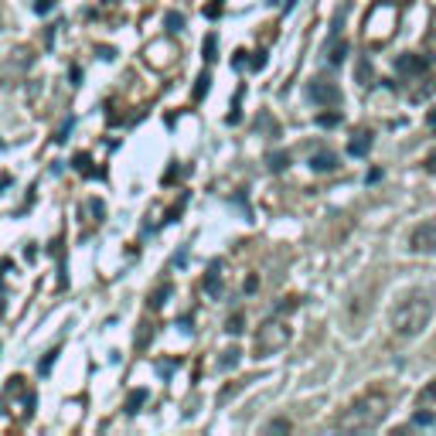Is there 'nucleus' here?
I'll return each instance as SVG.
<instances>
[{"label":"nucleus","mask_w":436,"mask_h":436,"mask_svg":"<svg viewBox=\"0 0 436 436\" xmlns=\"http://www.w3.org/2000/svg\"><path fill=\"white\" fill-rule=\"evenodd\" d=\"M430 123H433V126H436V110H433V113H430Z\"/></svg>","instance_id":"aec40b11"},{"label":"nucleus","mask_w":436,"mask_h":436,"mask_svg":"<svg viewBox=\"0 0 436 436\" xmlns=\"http://www.w3.org/2000/svg\"><path fill=\"white\" fill-rule=\"evenodd\" d=\"M35 406H38V396H35V389L20 379V375L7 379V385L0 389V409L11 419H31Z\"/></svg>","instance_id":"7ed1b4c3"},{"label":"nucleus","mask_w":436,"mask_h":436,"mask_svg":"<svg viewBox=\"0 0 436 436\" xmlns=\"http://www.w3.org/2000/svg\"><path fill=\"white\" fill-rule=\"evenodd\" d=\"M293 426H290V419H273V423H266V433H290Z\"/></svg>","instance_id":"f8f14e48"},{"label":"nucleus","mask_w":436,"mask_h":436,"mask_svg":"<svg viewBox=\"0 0 436 436\" xmlns=\"http://www.w3.org/2000/svg\"><path fill=\"white\" fill-rule=\"evenodd\" d=\"M222 283H225V266L222 263H211L208 266V273H205V290H208L211 297L222 290Z\"/></svg>","instance_id":"6e6552de"},{"label":"nucleus","mask_w":436,"mask_h":436,"mask_svg":"<svg viewBox=\"0 0 436 436\" xmlns=\"http://www.w3.org/2000/svg\"><path fill=\"white\" fill-rule=\"evenodd\" d=\"M235 361H239V351L232 348V351H225V358H222V368H232Z\"/></svg>","instance_id":"f3484780"},{"label":"nucleus","mask_w":436,"mask_h":436,"mask_svg":"<svg viewBox=\"0 0 436 436\" xmlns=\"http://www.w3.org/2000/svg\"><path fill=\"white\" fill-rule=\"evenodd\" d=\"M396 69L399 72H423L426 69V58H419V55H402L396 61Z\"/></svg>","instance_id":"9d476101"},{"label":"nucleus","mask_w":436,"mask_h":436,"mask_svg":"<svg viewBox=\"0 0 436 436\" xmlns=\"http://www.w3.org/2000/svg\"><path fill=\"white\" fill-rule=\"evenodd\" d=\"M143 399H147V392L140 389V392H133L130 402H126V413H136V406H143Z\"/></svg>","instance_id":"4468645a"},{"label":"nucleus","mask_w":436,"mask_h":436,"mask_svg":"<svg viewBox=\"0 0 436 436\" xmlns=\"http://www.w3.org/2000/svg\"><path fill=\"white\" fill-rule=\"evenodd\" d=\"M286 341H290V327L283 321H266L259 331H256V341H252V355L256 358H269L276 351H283Z\"/></svg>","instance_id":"20e7f679"},{"label":"nucleus","mask_w":436,"mask_h":436,"mask_svg":"<svg viewBox=\"0 0 436 436\" xmlns=\"http://www.w3.org/2000/svg\"><path fill=\"white\" fill-rule=\"evenodd\" d=\"M389 409H392V396L375 385V389L361 392L358 399H351L341 409V416L334 419V426L344 433H368V430H379L382 419L389 416Z\"/></svg>","instance_id":"f03ea898"},{"label":"nucleus","mask_w":436,"mask_h":436,"mask_svg":"<svg viewBox=\"0 0 436 436\" xmlns=\"http://www.w3.org/2000/svg\"><path fill=\"white\" fill-rule=\"evenodd\" d=\"M433 307H436V297H433L430 286H413L409 293H402L399 304L392 307V314H389L392 334L402 338V341L423 334V327H426L430 317H433Z\"/></svg>","instance_id":"f257e3e1"},{"label":"nucleus","mask_w":436,"mask_h":436,"mask_svg":"<svg viewBox=\"0 0 436 436\" xmlns=\"http://www.w3.org/2000/svg\"><path fill=\"white\" fill-rule=\"evenodd\" d=\"M174 55H177V48H174L171 41H153L151 48H147V65H153V69L174 65Z\"/></svg>","instance_id":"423d86ee"},{"label":"nucleus","mask_w":436,"mask_h":436,"mask_svg":"<svg viewBox=\"0 0 436 436\" xmlns=\"http://www.w3.org/2000/svg\"><path fill=\"white\" fill-rule=\"evenodd\" d=\"M242 321H246L242 314H232V317H228V334H239V331H242Z\"/></svg>","instance_id":"2eb2a0df"},{"label":"nucleus","mask_w":436,"mask_h":436,"mask_svg":"<svg viewBox=\"0 0 436 436\" xmlns=\"http://www.w3.org/2000/svg\"><path fill=\"white\" fill-rule=\"evenodd\" d=\"M409 249H413V252H436V218H426L423 225L413 228Z\"/></svg>","instance_id":"39448f33"},{"label":"nucleus","mask_w":436,"mask_h":436,"mask_svg":"<svg viewBox=\"0 0 436 436\" xmlns=\"http://www.w3.org/2000/svg\"><path fill=\"white\" fill-rule=\"evenodd\" d=\"M310 167H314V171H334V167H338V157L331 151H317L310 157Z\"/></svg>","instance_id":"1a4fd4ad"},{"label":"nucleus","mask_w":436,"mask_h":436,"mask_svg":"<svg viewBox=\"0 0 436 436\" xmlns=\"http://www.w3.org/2000/svg\"><path fill=\"white\" fill-rule=\"evenodd\" d=\"M269 160H273V164H269L273 171H283V167H286V157H283V153H276V157H269Z\"/></svg>","instance_id":"a211bd4d"},{"label":"nucleus","mask_w":436,"mask_h":436,"mask_svg":"<svg viewBox=\"0 0 436 436\" xmlns=\"http://www.w3.org/2000/svg\"><path fill=\"white\" fill-rule=\"evenodd\" d=\"M426 171H433V174H436V151L430 153V160H426Z\"/></svg>","instance_id":"6ab92c4d"},{"label":"nucleus","mask_w":436,"mask_h":436,"mask_svg":"<svg viewBox=\"0 0 436 436\" xmlns=\"http://www.w3.org/2000/svg\"><path fill=\"white\" fill-rule=\"evenodd\" d=\"M423 402H436V379L430 382L423 392H419V406H423Z\"/></svg>","instance_id":"ddd939ff"},{"label":"nucleus","mask_w":436,"mask_h":436,"mask_svg":"<svg viewBox=\"0 0 436 436\" xmlns=\"http://www.w3.org/2000/svg\"><path fill=\"white\" fill-rule=\"evenodd\" d=\"M344 52H348V45L341 41V45H334V48H331V55H327V58H331V61L338 65V61H344Z\"/></svg>","instance_id":"dca6fc26"},{"label":"nucleus","mask_w":436,"mask_h":436,"mask_svg":"<svg viewBox=\"0 0 436 436\" xmlns=\"http://www.w3.org/2000/svg\"><path fill=\"white\" fill-rule=\"evenodd\" d=\"M372 147V133H355V140L348 143V153H355V157H365Z\"/></svg>","instance_id":"9b49d317"},{"label":"nucleus","mask_w":436,"mask_h":436,"mask_svg":"<svg viewBox=\"0 0 436 436\" xmlns=\"http://www.w3.org/2000/svg\"><path fill=\"white\" fill-rule=\"evenodd\" d=\"M310 99L321 102V106H338V102H341V93H338V86L317 78V82H310Z\"/></svg>","instance_id":"0eeeda50"}]
</instances>
